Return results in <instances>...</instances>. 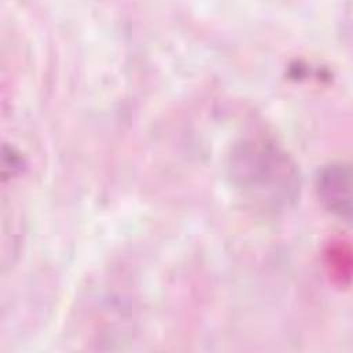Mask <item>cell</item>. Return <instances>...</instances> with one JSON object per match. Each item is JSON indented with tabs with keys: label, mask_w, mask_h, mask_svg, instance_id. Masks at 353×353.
I'll return each instance as SVG.
<instances>
[{
	"label": "cell",
	"mask_w": 353,
	"mask_h": 353,
	"mask_svg": "<svg viewBox=\"0 0 353 353\" xmlns=\"http://www.w3.org/2000/svg\"><path fill=\"white\" fill-rule=\"evenodd\" d=\"M236 189L263 210H284L299 196L301 178L290 156L266 139H245L230 156Z\"/></svg>",
	"instance_id": "6da1fadb"
},
{
	"label": "cell",
	"mask_w": 353,
	"mask_h": 353,
	"mask_svg": "<svg viewBox=\"0 0 353 353\" xmlns=\"http://www.w3.org/2000/svg\"><path fill=\"white\" fill-rule=\"evenodd\" d=\"M317 194L328 211L346 221L350 219V167L334 163L317 176Z\"/></svg>",
	"instance_id": "7a4b0ae2"
}]
</instances>
